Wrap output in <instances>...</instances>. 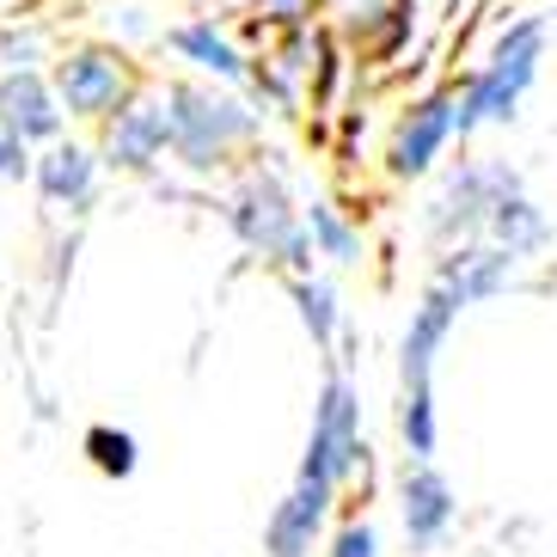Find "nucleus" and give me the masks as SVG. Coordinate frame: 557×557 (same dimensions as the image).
I'll list each match as a JSON object with an SVG mask.
<instances>
[{
	"label": "nucleus",
	"instance_id": "f257e3e1",
	"mask_svg": "<svg viewBox=\"0 0 557 557\" xmlns=\"http://www.w3.org/2000/svg\"><path fill=\"white\" fill-rule=\"evenodd\" d=\"M165 123H172V160L190 178H221L233 165H246L263 141V111L251 92L214 81H165Z\"/></svg>",
	"mask_w": 557,
	"mask_h": 557
},
{
	"label": "nucleus",
	"instance_id": "f03ea898",
	"mask_svg": "<svg viewBox=\"0 0 557 557\" xmlns=\"http://www.w3.org/2000/svg\"><path fill=\"white\" fill-rule=\"evenodd\" d=\"M221 214H227L233 239H239L258 263H270V270H282V276L312 270L307 209L295 202L282 165L263 148L251 153L246 165H233V184H227V197H221Z\"/></svg>",
	"mask_w": 557,
	"mask_h": 557
},
{
	"label": "nucleus",
	"instance_id": "7ed1b4c3",
	"mask_svg": "<svg viewBox=\"0 0 557 557\" xmlns=\"http://www.w3.org/2000/svg\"><path fill=\"white\" fill-rule=\"evenodd\" d=\"M540 62H545V18H515L491 37V50L472 62L466 81H454L459 92V141H472L484 129H503L515 123L540 81Z\"/></svg>",
	"mask_w": 557,
	"mask_h": 557
},
{
	"label": "nucleus",
	"instance_id": "20e7f679",
	"mask_svg": "<svg viewBox=\"0 0 557 557\" xmlns=\"http://www.w3.org/2000/svg\"><path fill=\"white\" fill-rule=\"evenodd\" d=\"M295 472L325 478L337 491L349 484H368V417H361V386L331 368L319 398H312V429H307V454H300Z\"/></svg>",
	"mask_w": 557,
	"mask_h": 557
},
{
	"label": "nucleus",
	"instance_id": "39448f33",
	"mask_svg": "<svg viewBox=\"0 0 557 557\" xmlns=\"http://www.w3.org/2000/svg\"><path fill=\"white\" fill-rule=\"evenodd\" d=\"M50 86L67 123H104L116 104L141 92V74H135L129 50H116V44H74V50L50 55Z\"/></svg>",
	"mask_w": 557,
	"mask_h": 557
},
{
	"label": "nucleus",
	"instance_id": "423d86ee",
	"mask_svg": "<svg viewBox=\"0 0 557 557\" xmlns=\"http://www.w3.org/2000/svg\"><path fill=\"white\" fill-rule=\"evenodd\" d=\"M521 184V172L508 160H459L442 172V184L429 190L423 202V233L435 239V251L442 246H459V239H478L484 233V221H491L496 197L503 190H515Z\"/></svg>",
	"mask_w": 557,
	"mask_h": 557
},
{
	"label": "nucleus",
	"instance_id": "0eeeda50",
	"mask_svg": "<svg viewBox=\"0 0 557 557\" xmlns=\"http://www.w3.org/2000/svg\"><path fill=\"white\" fill-rule=\"evenodd\" d=\"M454 141H459V92L454 86H429V92H417V99L393 116L380 165H386L393 184H417L442 165V153L454 148Z\"/></svg>",
	"mask_w": 557,
	"mask_h": 557
},
{
	"label": "nucleus",
	"instance_id": "6e6552de",
	"mask_svg": "<svg viewBox=\"0 0 557 557\" xmlns=\"http://www.w3.org/2000/svg\"><path fill=\"white\" fill-rule=\"evenodd\" d=\"M99 160L104 172H123V178H153L165 160H172V123H165V99L160 92H135L129 104H116L99 123Z\"/></svg>",
	"mask_w": 557,
	"mask_h": 557
},
{
	"label": "nucleus",
	"instance_id": "1a4fd4ad",
	"mask_svg": "<svg viewBox=\"0 0 557 557\" xmlns=\"http://www.w3.org/2000/svg\"><path fill=\"white\" fill-rule=\"evenodd\" d=\"M312 25L361 62H398L410 50L405 0H312Z\"/></svg>",
	"mask_w": 557,
	"mask_h": 557
},
{
	"label": "nucleus",
	"instance_id": "9d476101",
	"mask_svg": "<svg viewBox=\"0 0 557 557\" xmlns=\"http://www.w3.org/2000/svg\"><path fill=\"white\" fill-rule=\"evenodd\" d=\"M337 484L325 478H307L295 472V484L282 491V503L270 508V521H263V557H312L325 545V527L337 515Z\"/></svg>",
	"mask_w": 557,
	"mask_h": 557
},
{
	"label": "nucleus",
	"instance_id": "9b49d317",
	"mask_svg": "<svg viewBox=\"0 0 557 557\" xmlns=\"http://www.w3.org/2000/svg\"><path fill=\"white\" fill-rule=\"evenodd\" d=\"M160 44L178 55V62L190 67L197 81L239 86V92L251 86V50L227 32V18H221V13H190V18H178V25L160 37Z\"/></svg>",
	"mask_w": 557,
	"mask_h": 557
},
{
	"label": "nucleus",
	"instance_id": "f8f14e48",
	"mask_svg": "<svg viewBox=\"0 0 557 557\" xmlns=\"http://www.w3.org/2000/svg\"><path fill=\"white\" fill-rule=\"evenodd\" d=\"M459 521V496L435 459H405L398 472V527L410 552H435Z\"/></svg>",
	"mask_w": 557,
	"mask_h": 557
},
{
	"label": "nucleus",
	"instance_id": "ddd939ff",
	"mask_svg": "<svg viewBox=\"0 0 557 557\" xmlns=\"http://www.w3.org/2000/svg\"><path fill=\"white\" fill-rule=\"evenodd\" d=\"M32 184L37 197L62 214H86L99 202V184H104V160L99 148H86L74 135H55L44 148H32Z\"/></svg>",
	"mask_w": 557,
	"mask_h": 557
},
{
	"label": "nucleus",
	"instance_id": "4468645a",
	"mask_svg": "<svg viewBox=\"0 0 557 557\" xmlns=\"http://www.w3.org/2000/svg\"><path fill=\"white\" fill-rule=\"evenodd\" d=\"M0 129L18 135L25 148H44L67 129V111L50 86V67H7L0 74Z\"/></svg>",
	"mask_w": 557,
	"mask_h": 557
},
{
	"label": "nucleus",
	"instance_id": "2eb2a0df",
	"mask_svg": "<svg viewBox=\"0 0 557 557\" xmlns=\"http://www.w3.org/2000/svg\"><path fill=\"white\" fill-rule=\"evenodd\" d=\"M478 239H491V246L515 251V258H540L545 246H552V221H545V209L533 197H527V184H515V190H503L491 209V221H484V233Z\"/></svg>",
	"mask_w": 557,
	"mask_h": 557
},
{
	"label": "nucleus",
	"instance_id": "dca6fc26",
	"mask_svg": "<svg viewBox=\"0 0 557 557\" xmlns=\"http://www.w3.org/2000/svg\"><path fill=\"white\" fill-rule=\"evenodd\" d=\"M288 300H295L300 312V331L312 337V349H337L344 344V300H337V288H331L325 276H312V270H300V276H288Z\"/></svg>",
	"mask_w": 557,
	"mask_h": 557
},
{
	"label": "nucleus",
	"instance_id": "f3484780",
	"mask_svg": "<svg viewBox=\"0 0 557 557\" xmlns=\"http://www.w3.org/2000/svg\"><path fill=\"white\" fill-rule=\"evenodd\" d=\"M307 239H312V258L337 263V270H349V263L368 258V233H361V221L349 209H337V202H312L307 209Z\"/></svg>",
	"mask_w": 557,
	"mask_h": 557
},
{
	"label": "nucleus",
	"instance_id": "a211bd4d",
	"mask_svg": "<svg viewBox=\"0 0 557 557\" xmlns=\"http://www.w3.org/2000/svg\"><path fill=\"white\" fill-rule=\"evenodd\" d=\"M81 447H86V459H92L99 478H116V484H123V478L141 472V442H135L129 429H116V423H92Z\"/></svg>",
	"mask_w": 557,
	"mask_h": 557
},
{
	"label": "nucleus",
	"instance_id": "6ab92c4d",
	"mask_svg": "<svg viewBox=\"0 0 557 557\" xmlns=\"http://www.w3.org/2000/svg\"><path fill=\"white\" fill-rule=\"evenodd\" d=\"M50 55H55L50 25H37V18H13V25H0V62H7V67H44Z\"/></svg>",
	"mask_w": 557,
	"mask_h": 557
},
{
	"label": "nucleus",
	"instance_id": "aec40b11",
	"mask_svg": "<svg viewBox=\"0 0 557 557\" xmlns=\"http://www.w3.org/2000/svg\"><path fill=\"white\" fill-rule=\"evenodd\" d=\"M233 13H251L258 32H288V25H312V0H227Z\"/></svg>",
	"mask_w": 557,
	"mask_h": 557
},
{
	"label": "nucleus",
	"instance_id": "412c9836",
	"mask_svg": "<svg viewBox=\"0 0 557 557\" xmlns=\"http://www.w3.org/2000/svg\"><path fill=\"white\" fill-rule=\"evenodd\" d=\"M325 557H380V527L368 515L337 521V533H325Z\"/></svg>",
	"mask_w": 557,
	"mask_h": 557
},
{
	"label": "nucleus",
	"instance_id": "4be33fe9",
	"mask_svg": "<svg viewBox=\"0 0 557 557\" xmlns=\"http://www.w3.org/2000/svg\"><path fill=\"white\" fill-rule=\"evenodd\" d=\"M459 0H405V18H410V50L423 44L429 32H442V18L454 13Z\"/></svg>",
	"mask_w": 557,
	"mask_h": 557
},
{
	"label": "nucleus",
	"instance_id": "5701e85b",
	"mask_svg": "<svg viewBox=\"0 0 557 557\" xmlns=\"http://www.w3.org/2000/svg\"><path fill=\"white\" fill-rule=\"evenodd\" d=\"M0 184H32V148L0 129Z\"/></svg>",
	"mask_w": 557,
	"mask_h": 557
}]
</instances>
